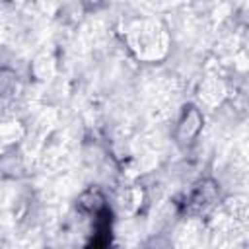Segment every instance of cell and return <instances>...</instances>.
<instances>
[{
    "mask_svg": "<svg viewBox=\"0 0 249 249\" xmlns=\"http://www.w3.org/2000/svg\"><path fill=\"white\" fill-rule=\"evenodd\" d=\"M214 200H216V189H214V185L212 183H208V185L206 183H200L191 193V196L187 200V208L189 210H195V212H200L206 206H212Z\"/></svg>",
    "mask_w": 249,
    "mask_h": 249,
    "instance_id": "cell-1",
    "label": "cell"
}]
</instances>
